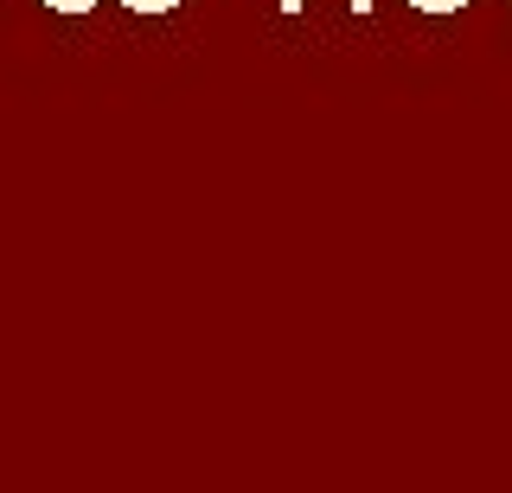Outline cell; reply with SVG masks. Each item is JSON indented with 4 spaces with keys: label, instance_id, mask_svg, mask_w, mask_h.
Returning <instances> with one entry per match:
<instances>
[{
    "label": "cell",
    "instance_id": "obj_1",
    "mask_svg": "<svg viewBox=\"0 0 512 493\" xmlns=\"http://www.w3.org/2000/svg\"><path fill=\"white\" fill-rule=\"evenodd\" d=\"M122 7H135V13H167V7H180V0H122Z\"/></svg>",
    "mask_w": 512,
    "mask_h": 493
},
{
    "label": "cell",
    "instance_id": "obj_2",
    "mask_svg": "<svg viewBox=\"0 0 512 493\" xmlns=\"http://www.w3.org/2000/svg\"><path fill=\"white\" fill-rule=\"evenodd\" d=\"M410 7H423V13H448V7H468V0H410Z\"/></svg>",
    "mask_w": 512,
    "mask_h": 493
}]
</instances>
